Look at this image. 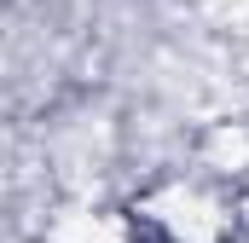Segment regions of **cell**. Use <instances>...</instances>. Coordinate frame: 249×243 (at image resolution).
Listing matches in <instances>:
<instances>
[{
	"label": "cell",
	"instance_id": "1",
	"mask_svg": "<svg viewBox=\"0 0 249 243\" xmlns=\"http://www.w3.org/2000/svg\"><path fill=\"white\" fill-rule=\"evenodd\" d=\"M139 243H180V238H174V232H162V226H145V232H139Z\"/></svg>",
	"mask_w": 249,
	"mask_h": 243
}]
</instances>
